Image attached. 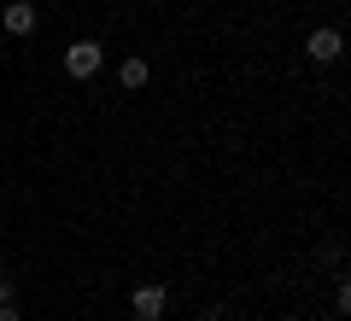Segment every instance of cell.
I'll return each instance as SVG.
<instances>
[{
	"label": "cell",
	"mask_w": 351,
	"mask_h": 321,
	"mask_svg": "<svg viewBox=\"0 0 351 321\" xmlns=\"http://www.w3.org/2000/svg\"><path fill=\"white\" fill-rule=\"evenodd\" d=\"M100 64H106V47H100V41H71V47H64V70H71L76 82L100 76Z\"/></svg>",
	"instance_id": "cell-1"
},
{
	"label": "cell",
	"mask_w": 351,
	"mask_h": 321,
	"mask_svg": "<svg viewBox=\"0 0 351 321\" xmlns=\"http://www.w3.org/2000/svg\"><path fill=\"white\" fill-rule=\"evenodd\" d=\"M304 53H311V64H334L339 53H346V36H339L334 24H322V29H311V36H304Z\"/></svg>",
	"instance_id": "cell-2"
},
{
	"label": "cell",
	"mask_w": 351,
	"mask_h": 321,
	"mask_svg": "<svg viewBox=\"0 0 351 321\" xmlns=\"http://www.w3.org/2000/svg\"><path fill=\"white\" fill-rule=\"evenodd\" d=\"M129 316H135V321H158L164 316V286L158 281H141L135 292H129Z\"/></svg>",
	"instance_id": "cell-3"
},
{
	"label": "cell",
	"mask_w": 351,
	"mask_h": 321,
	"mask_svg": "<svg viewBox=\"0 0 351 321\" xmlns=\"http://www.w3.org/2000/svg\"><path fill=\"white\" fill-rule=\"evenodd\" d=\"M0 24H6V36H36V6H29V0H12V6L0 12Z\"/></svg>",
	"instance_id": "cell-4"
},
{
	"label": "cell",
	"mask_w": 351,
	"mask_h": 321,
	"mask_svg": "<svg viewBox=\"0 0 351 321\" xmlns=\"http://www.w3.org/2000/svg\"><path fill=\"white\" fill-rule=\"evenodd\" d=\"M117 82H123V94H135V88L152 82V64L147 59H123V64H117Z\"/></svg>",
	"instance_id": "cell-5"
},
{
	"label": "cell",
	"mask_w": 351,
	"mask_h": 321,
	"mask_svg": "<svg viewBox=\"0 0 351 321\" xmlns=\"http://www.w3.org/2000/svg\"><path fill=\"white\" fill-rule=\"evenodd\" d=\"M0 304H18V281L12 274H0Z\"/></svg>",
	"instance_id": "cell-6"
},
{
	"label": "cell",
	"mask_w": 351,
	"mask_h": 321,
	"mask_svg": "<svg viewBox=\"0 0 351 321\" xmlns=\"http://www.w3.org/2000/svg\"><path fill=\"white\" fill-rule=\"evenodd\" d=\"M0 321H24V316H18V304H0Z\"/></svg>",
	"instance_id": "cell-7"
}]
</instances>
